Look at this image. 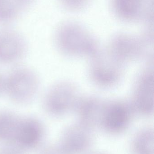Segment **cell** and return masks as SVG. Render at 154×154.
<instances>
[{
	"label": "cell",
	"mask_w": 154,
	"mask_h": 154,
	"mask_svg": "<svg viewBox=\"0 0 154 154\" xmlns=\"http://www.w3.org/2000/svg\"><path fill=\"white\" fill-rule=\"evenodd\" d=\"M23 9H24L28 7L30 4L31 3L33 0H17Z\"/></svg>",
	"instance_id": "19"
},
{
	"label": "cell",
	"mask_w": 154,
	"mask_h": 154,
	"mask_svg": "<svg viewBox=\"0 0 154 154\" xmlns=\"http://www.w3.org/2000/svg\"><path fill=\"white\" fill-rule=\"evenodd\" d=\"M91 141L90 127L79 122L64 130L59 146L67 154H79L89 148Z\"/></svg>",
	"instance_id": "11"
},
{
	"label": "cell",
	"mask_w": 154,
	"mask_h": 154,
	"mask_svg": "<svg viewBox=\"0 0 154 154\" xmlns=\"http://www.w3.org/2000/svg\"><path fill=\"white\" fill-rule=\"evenodd\" d=\"M38 154H67L59 146H46L41 148Z\"/></svg>",
	"instance_id": "17"
},
{
	"label": "cell",
	"mask_w": 154,
	"mask_h": 154,
	"mask_svg": "<svg viewBox=\"0 0 154 154\" xmlns=\"http://www.w3.org/2000/svg\"><path fill=\"white\" fill-rule=\"evenodd\" d=\"M55 43L58 50L71 57H90L99 49L98 42L86 29L78 23L68 22L56 31Z\"/></svg>",
	"instance_id": "1"
},
{
	"label": "cell",
	"mask_w": 154,
	"mask_h": 154,
	"mask_svg": "<svg viewBox=\"0 0 154 154\" xmlns=\"http://www.w3.org/2000/svg\"><path fill=\"white\" fill-rule=\"evenodd\" d=\"M4 77L0 74V96L4 94Z\"/></svg>",
	"instance_id": "20"
},
{
	"label": "cell",
	"mask_w": 154,
	"mask_h": 154,
	"mask_svg": "<svg viewBox=\"0 0 154 154\" xmlns=\"http://www.w3.org/2000/svg\"><path fill=\"white\" fill-rule=\"evenodd\" d=\"M151 45L142 36L120 33L111 39L107 48L116 57L126 64L145 57Z\"/></svg>",
	"instance_id": "6"
},
{
	"label": "cell",
	"mask_w": 154,
	"mask_h": 154,
	"mask_svg": "<svg viewBox=\"0 0 154 154\" xmlns=\"http://www.w3.org/2000/svg\"><path fill=\"white\" fill-rule=\"evenodd\" d=\"M77 87L72 82L62 81L48 88L42 100L46 113L53 117H60L75 110L80 99Z\"/></svg>",
	"instance_id": "4"
},
{
	"label": "cell",
	"mask_w": 154,
	"mask_h": 154,
	"mask_svg": "<svg viewBox=\"0 0 154 154\" xmlns=\"http://www.w3.org/2000/svg\"><path fill=\"white\" fill-rule=\"evenodd\" d=\"M28 45L25 39L15 31L0 29V64L12 65L26 56Z\"/></svg>",
	"instance_id": "10"
},
{
	"label": "cell",
	"mask_w": 154,
	"mask_h": 154,
	"mask_svg": "<svg viewBox=\"0 0 154 154\" xmlns=\"http://www.w3.org/2000/svg\"><path fill=\"white\" fill-rule=\"evenodd\" d=\"M147 66L137 77L130 103L135 113L150 116L154 111L153 68Z\"/></svg>",
	"instance_id": "5"
},
{
	"label": "cell",
	"mask_w": 154,
	"mask_h": 154,
	"mask_svg": "<svg viewBox=\"0 0 154 154\" xmlns=\"http://www.w3.org/2000/svg\"><path fill=\"white\" fill-rule=\"evenodd\" d=\"M90 58L89 74L94 84L102 88L117 85L124 76L126 64L107 47L100 48Z\"/></svg>",
	"instance_id": "3"
},
{
	"label": "cell",
	"mask_w": 154,
	"mask_h": 154,
	"mask_svg": "<svg viewBox=\"0 0 154 154\" xmlns=\"http://www.w3.org/2000/svg\"><path fill=\"white\" fill-rule=\"evenodd\" d=\"M134 113L130 102L120 100L106 101L100 126L110 134L121 133L129 126Z\"/></svg>",
	"instance_id": "7"
},
{
	"label": "cell",
	"mask_w": 154,
	"mask_h": 154,
	"mask_svg": "<svg viewBox=\"0 0 154 154\" xmlns=\"http://www.w3.org/2000/svg\"><path fill=\"white\" fill-rule=\"evenodd\" d=\"M22 10L16 0H0V23L10 22Z\"/></svg>",
	"instance_id": "15"
},
{
	"label": "cell",
	"mask_w": 154,
	"mask_h": 154,
	"mask_svg": "<svg viewBox=\"0 0 154 154\" xmlns=\"http://www.w3.org/2000/svg\"><path fill=\"white\" fill-rule=\"evenodd\" d=\"M21 117L11 110H0V143L14 145Z\"/></svg>",
	"instance_id": "13"
},
{
	"label": "cell",
	"mask_w": 154,
	"mask_h": 154,
	"mask_svg": "<svg viewBox=\"0 0 154 154\" xmlns=\"http://www.w3.org/2000/svg\"><path fill=\"white\" fill-rule=\"evenodd\" d=\"M105 103L95 96L81 97L75 109L79 122L90 128L100 126Z\"/></svg>",
	"instance_id": "12"
},
{
	"label": "cell",
	"mask_w": 154,
	"mask_h": 154,
	"mask_svg": "<svg viewBox=\"0 0 154 154\" xmlns=\"http://www.w3.org/2000/svg\"><path fill=\"white\" fill-rule=\"evenodd\" d=\"M45 135L41 121L32 116L21 117L13 145L25 152L40 146Z\"/></svg>",
	"instance_id": "9"
},
{
	"label": "cell",
	"mask_w": 154,
	"mask_h": 154,
	"mask_svg": "<svg viewBox=\"0 0 154 154\" xmlns=\"http://www.w3.org/2000/svg\"><path fill=\"white\" fill-rule=\"evenodd\" d=\"M63 7L67 10L77 11L87 6L90 0H60Z\"/></svg>",
	"instance_id": "16"
},
{
	"label": "cell",
	"mask_w": 154,
	"mask_h": 154,
	"mask_svg": "<svg viewBox=\"0 0 154 154\" xmlns=\"http://www.w3.org/2000/svg\"><path fill=\"white\" fill-rule=\"evenodd\" d=\"M40 79L36 72L26 66H17L4 77V90L9 99L18 105L32 102L40 88Z\"/></svg>",
	"instance_id": "2"
},
{
	"label": "cell",
	"mask_w": 154,
	"mask_h": 154,
	"mask_svg": "<svg viewBox=\"0 0 154 154\" xmlns=\"http://www.w3.org/2000/svg\"><path fill=\"white\" fill-rule=\"evenodd\" d=\"M133 154H154L153 131L146 128L137 134L132 143Z\"/></svg>",
	"instance_id": "14"
},
{
	"label": "cell",
	"mask_w": 154,
	"mask_h": 154,
	"mask_svg": "<svg viewBox=\"0 0 154 154\" xmlns=\"http://www.w3.org/2000/svg\"><path fill=\"white\" fill-rule=\"evenodd\" d=\"M0 154H24V152L15 146L6 145L0 147Z\"/></svg>",
	"instance_id": "18"
},
{
	"label": "cell",
	"mask_w": 154,
	"mask_h": 154,
	"mask_svg": "<svg viewBox=\"0 0 154 154\" xmlns=\"http://www.w3.org/2000/svg\"><path fill=\"white\" fill-rule=\"evenodd\" d=\"M111 6L123 21L153 23V0H111Z\"/></svg>",
	"instance_id": "8"
}]
</instances>
